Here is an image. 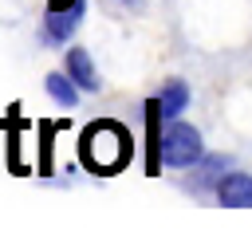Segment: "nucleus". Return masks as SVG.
<instances>
[{
    "instance_id": "obj_1",
    "label": "nucleus",
    "mask_w": 252,
    "mask_h": 240,
    "mask_svg": "<svg viewBox=\"0 0 252 240\" xmlns=\"http://www.w3.org/2000/svg\"><path fill=\"white\" fill-rule=\"evenodd\" d=\"M79 157H83V165L91 173H102V177L122 173L130 165V157H134V138H130V130L122 122L94 118L79 134Z\"/></svg>"
},
{
    "instance_id": "obj_2",
    "label": "nucleus",
    "mask_w": 252,
    "mask_h": 240,
    "mask_svg": "<svg viewBox=\"0 0 252 240\" xmlns=\"http://www.w3.org/2000/svg\"><path fill=\"white\" fill-rule=\"evenodd\" d=\"M205 146H201V134L189 126V122H173L165 134H161V146H158V157L161 165H173V169H185L193 161H201Z\"/></svg>"
},
{
    "instance_id": "obj_3",
    "label": "nucleus",
    "mask_w": 252,
    "mask_h": 240,
    "mask_svg": "<svg viewBox=\"0 0 252 240\" xmlns=\"http://www.w3.org/2000/svg\"><path fill=\"white\" fill-rule=\"evenodd\" d=\"M79 20H83V0L51 4V8H47V16H43V35H47L51 43H67V39L75 35Z\"/></svg>"
},
{
    "instance_id": "obj_4",
    "label": "nucleus",
    "mask_w": 252,
    "mask_h": 240,
    "mask_svg": "<svg viewBox=\"0 0 252 240\" xmlns=\"http://www.w3.org/2000/svg\"><path fill=\"white\" fill-rule=\"evenodd\" d=\"M63 71L75 79L79 90H98V71H94V63H91V51H87V47H67Z\"/></svg>"
},
{
    "instance_id": "obj_5",
    "label": "nucleus",
    "mask_w": 252,
    "mask_h": 240,
    "mask_svg": "<svg viewBox=\"0 0 252 240\" xmlns=\"http://www.w3.org/2000/svg\"><path fill=\"white\" fill-rule=\"evenodd\" d=\"M217 197L228 209H252V173H224L217 181Z\"/></svg>"
},
{
    "instance_id": "obj_6",
    "label": "nucleus",
    "mask_w": 252,
    "mask_h": 240,
    "mask_svg": "<svg viewBox=\"0 0 252 240\" xmlns=\"http://www.w3.org/2000/svg\"><path fill=\"white\" fill-rule=\"evenodd\" d=\"M154 102L161 106V114H165V118H177V114H181V110L189 106V87H185L181 79H169V83L161 87V94H158Z\"/></svg>"
},
{
    "instance_id": "obj_7",
    "label": "nucleus",
    "mask_w": 252,
    "mask_h": 240,
    "mask_svg": "<svg viewBox=\"0 0 252 240\" xmlns=\"http://www.w3.org/2000/svg\"><path fill=\"white\" fill-rule=\"evenodd\" d=\"M43 87H47V94H51L59 106H67V110L79 102V87H75V79H71L67 71H51V75L43 79Z\"/></svg>"
},
{
    "instance_id": "obj_8",
    "label": "nucleus",
    "mask_w": 252,
    "mask_h": 240,
    "mask_svg": "<svg viewBox=\"0 0 252 240\" xmlns=\"http://www.w3.org/2000/svg\"><path fill=\"white\" fill-rule=\"evenodd\" d=\"M224 165H228L224 157H209V161H205V165L197 169V189H205V185H213V181H220L217 173H220Z\"/></svg>"
}]
</instances>
